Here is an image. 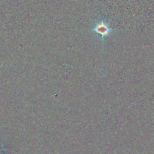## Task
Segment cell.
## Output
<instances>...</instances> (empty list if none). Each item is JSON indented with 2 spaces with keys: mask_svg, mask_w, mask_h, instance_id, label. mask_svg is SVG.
<instances>
[{
  "mask_svg": "<svg viewBox=\"0 0 154 154\" xmlns=\"http://www.w3.org/2000/svg\"><path fill=\"white\" fill-rule=\"evenodd\" d=\"M92 31L94 34L99 36L102 42H103L105 37L108 36L113 32V29L106 21L100 20L94 24L92 28Z\"/></svg>",
  "mask_w": 154,
  "mask_h": 154,
  "instance_id": "6da1fadb",
  "label": "cell"
}]
</instances>
